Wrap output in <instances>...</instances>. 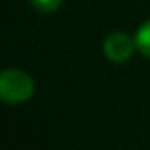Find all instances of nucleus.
<instances>
[{
	"mask_svg": "<svg viewBox=\"0 0 150 150\" xmlns=\"http://www.w3.org/2000/svg\"><path fill=\"white\" fill-rule=\"evenodd\" d=\"M137 50L135 38H131L127 33H112L103 42V53L112 63H125L131 59V55Z\"/></svg>",
	"mask_w": 150,
	"mask_h": 150,
	"instance_id": "f03ea898",
	"label": "nucleus"
},
{
	"mask_svg": "<svg viewBox=\"0 0 150 150\" xmlns=\"http://www.w3.org/2000/svg\"><path fill=\"white\" fill-rule=\"evenodd\" d=\"M30 4H33L34 8H36L38 11H44V13H51V11H55L59 6H61L63 0H29Z\"/></svg>",
	"mask_w": 150,
	"mask_h": 150,
	"instance_id": "20e7f679",
	"label": "nucleus"
},
{
	"mask_svg": "<svg viewBox=\"0 0 150 150\" xmlns=\"http://www.w3.org/2000/svg\"><path fill=\"white\" fill-rule=\"evenodd\" d=\"M34 93V80L21 69H6L0 76V97L8 105H21Z\"/></svg>",
	"mask_w": 150,
	"mask_h": 150,
	"instance_id": "f257e3e1",
	"label": "nucleus"
},
{
	"mask_svg": "<svg viewBox=\"0 0 150 150\" xmlns=\"http://www.w3.org/2000/svg\"><path fill=\"white\" fill-rule=\"evenodd\" d=\"M135 42H137V50L144 55V57L150 59V19L144 21L143 25L139 27L135 34Z\"/></svg>",
	"mask_w": 150,
	"mask_h": 150,
	"instance_id": "7ed1b4c3",
	"label": "nucleus"
}]
</instances>
